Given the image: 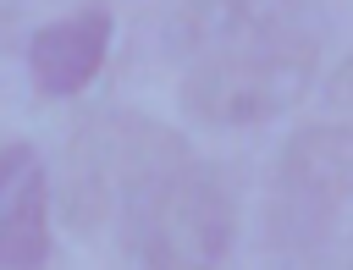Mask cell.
<instances>
[{
	"mask_svg": "<svg viewBox=\"0 0 353 270\" xmlns=\"http://www.w3.org/2000/svg\"><path fill=\"white\" fill-rule=\"evenodd\" d=\"M165 50L182 66V105L204 127H254L298 105L320 72V0H188Z\"/></svg>",
	"mask_w": 353,
	"mask_h": 270,
	"instance_id": "cell-1",
	"label": "cell"
},
{
	"mask_svg": "<svg viewBox=\"0 0 353 270\" xmlns=\"http://www.w3.org/2000/svg\"><path fill=\"white\" fill-rule=\"evenodd\" d=\"M127 248L143 270H215L232 248V187L221 165L199 160L188 143L143 176L121 209Z\"/></svg>",
	"mask_w": 353,
	"mask_h": 270,
	"instance_id": "cell-2",
	"label": "cell"
},
{
	"mask_svg": "<svg viewBox=\"0 0 353 270\" xmlns=\"http://www.w3.org/2000/svg\"><path fill=\"white\" fill-rule=\"evenodd\" d=\"M182 149L171 127H154L149 116L132 110H99L72 132L66 149V182H61V209L72 226L94 231L105 215H121L127 198L143 187L154 165H165Z\"/></svg>",
	"mask_w": 353,
	"mask_h": 270,
	"instance_id": "cell-3",
	"label": "cell"
},
{
	"mask_svg": "<svg viewBox=\"0 0 353 270\" xmlns=\"http://www.w3.org/2000/svg\"><path fill=\"white\" fill-rule=\"evenodd\" d=\"M353 198V127L320 121L287 138L276 154L270 198H265V226L281 253H314Z\"/></svg>",
	"mask_w": 353,
	"mask_h": 270,
	"instance_id": "cell-4",
	"label": "cell"
},
{
	"mask_svg": "<svg viewBox=\"0 0 353 270\" xmlns=\"http://www.w3.org/2000/svg\"><path fill=\"white\" fill-rule=\"evenodd\" d=\"M110 11L105 6H83L61 22H44L33 39H28V72L39 83L44 99H66V94H83L99 66H105V50H110Z\"/></svg>",
	"mask_w": 353,
	"mask_h": 270,
	"instance_id": "cell-5",
	"label": "cell"
},
{
	"mask_svg": "<svg viewBox=\"0 0 353 270\" xmlns=\"http://www.w3.org/2000/svg\"><path fill=\"white\" fill-rule=\"evenodd\" d=\"M50 259V182L33 165L0 209V270H39Z\"/></svg>",
	"mask_w": 353,
	"mask_h": 270,
	"instance_id": "cell-6",
	"label": "cell"
},
{
	"mask_svg": "<svg viewBox=\"0 0 353 270\" xmlns=\"http://www.w3.org/2000/svg\"><path fill=\"white\" fill-rule=\"evenodd\" d=\"M39 165V154H33V143H6L0 149V209H6V198L22 187V176Z\"/></svg>",
	"mask_w": 353,
	"mask_h": 270,
	"instance_id": "cell-7",
	"label": "cell"
},
{
	"mask_svg": "<svg viewBox=\"0 0 353 270\" xmlns=\"http://www.w3.org/2000/svg\"><path fill=\"white\" fill-rule=\"evenodd\" d=\"M331 105H342V110H353V50H347V61L331 72Z\"/></svg>",
	"mask_w": 353,
	"mask_h": 270,
	"instance_id": "cell-8",
	"label": "cell"
}]
</instances>
